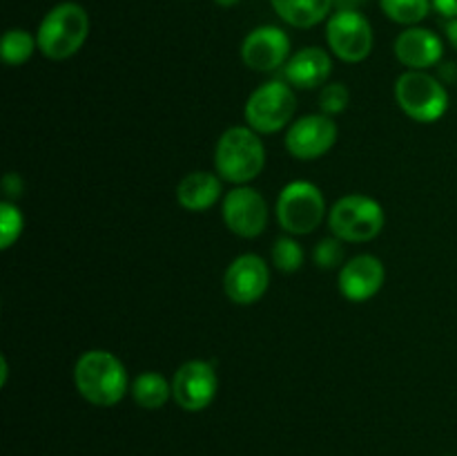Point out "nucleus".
Segmentation results:
<instances>
[{"mask_svg": "<svg viewBox=\"0 0 457 456\" xmlns=\"http://www.w3.org/2000/svg\"><path fill=\"white\" fill-rule=\"evenodd\" d=\"M74 384L89 405L114 407L129 392V376L119 356L107 349H89L76 360Z\"/></svg>", "mask_w": 457, "mask_h": 456, "instance_id": "1", "label": "nucleus"}, {"mask_svg": "<svg viewBox=\"0 0 457 456\" xmlns=\"http://www.w3.org/2000/svg\"><path fill=\"white\" fill-rule=\"evenodd\" d=\"M266 165V146L259 132L248 125H232L214 146V170L235 186H248Z\"/></svg>", "mask_w": 457, "mask_h": 456, "instance_id": "2", "label": "nucleus"}, {"mask_svg": "<svg viewBox=\"0 0 457 456\" xmlns=\"http://www.w3.org/2000/svg\"><path fill=\"white\" fill-rule=\"evenodd\" d=\"M89 13L79 3H61L40 21L36 40L38 52L49 61H67L85 45L89 36Z\"/></svg>", "mask_w": 457, "mask_h": 456, "instance_id": "3", "label": "nucleus"}, {"mask_svg": "<svg viewBox=\"0 0 457 456\" xmlns=\"http://www.w3.org/2000/svg\"><path fill=\"white\" fill-rule=\"evenodd\" d=\"M384 208L378 199L369 195H344L328 210V226L335 237L351 244H364V241L375 240L382 232Z\"/></svg>", "mask_w": 457, "mask_h": 456, "instance_id": "4", "label": "nucleus"}, {"mask_svg": "<svg viewBox=\"0 0 457 456\" xmlns=\"http://www.w3.org/2000/svg\"><path fill=\"white\" fill-rule=\"evenodd\" d=\"M395 101L409 119L418 123H436L449 110V92L437 76L409 70L397 79Z\"/></svg>", "mask_w": 457, "mask_h": 456, "instance_id": "5", "label": "nucleus"}, {"mask_svg": "<svg viewBox=\"0 0 457 456\" xmlns=\"http://www.w3.org/2000/svg\"><path fill=\"white\" fill-rule=\"evenodd\" d=\"M295 110H297V97L293 85L286 80H268L248 97L244 106V119L254 132L275 134L293 123Z\"/></svg>", "mask_w": 457, "mask_h": 456, "instance_id": "6", "label": "nucleus"}, {"mask_svg": "<svg viewBox=\"0 0 457 456\" xmlns=\"http://www.w3.org/2000/svg\"><path fill=\"white\" fill-rule=\"evenodd\" d=\"M277 219L288 235H311L326 217V199L312 182H290L277 197Z\"/></svg>", "mask_w": 457, "mask_h": 456, "instance_id": "7", "label": "nucleus"}, {"mask_svg": "<svg viewBox=\"0 0 457 456\" xmlns=\"http://www.w3.org/2000/svg\"><path fill=\"white\" fill-rule=\"evenodd\" d=\"M326 40L339 61L361 63L373 52L375 34L361 12H335L326 22Z\"/></svg>", "mask_w": 457, "mask_h": 456, "instance_id": "8", "label": "nucleus"}, {"mask_svg": "<svg viewBox=\"0 0 457 456\" xmlns=\"http://www.w3.org/2000/svg\"><path fill=\"white\" fill-rule=\"evenodd\" d=\"M337 123L333 116L317 112V114L299 116L288 125L286 132V150L299 161H315L333 150L337 143Z\"/></svg>", "mask_w": 457, "mask_h": 456, "instance_id": "9", "label": "nucleus"}, {"mask_svg": "<svg viewBox=\"0 0 457 456\" xmlns=\"http://www.w3.org/2000/svg\"><path fill=\"white\" fill-rule=\"evenodd\" d=\"M219 378L208 360H187L172 376V401L186 411H204L214 402Z\"/></svg>", "mask_w": 457, "mask_h": 456, "instance_id": "10", "label": "nucleus"}, {"mask_svg": "<svg viewBox=\"0 0 457 456\" xmlns=\"http://www.w3.org/2000/svg\"><path fill=\"white\" fill-rule=\"evenodd\" d=\"M221 213L228 231L235 232L237 237H244V240L262 235L268 226V219H270L268 201L263 199L262 192L250 186L232 188L223 197Z\"/></svg>", "mask_w": 457, "mask_h": 456, "instance_id": "11", "label": "nucleus"}, {"mask_svg": "<svg viewBox=\"0 0 457 456\" xmlns=\"http://www.w3.org/2000/svg\"><path fill=\"white\" fill-rule=\"evenodd\" d=\"M268 286H270V268L257 253H244L232 259L223 275V291L228 300L244 307L259 302L266 295Z\"/></svg>", "mask_w": 457, "mask_h": 456, "instance_id": "12", "label": "nucleus"}, {"mask_svg": "<svg viewBox=\"0 0 457 456\" xmlns=\"http://www.w3.org/2000/svg\"><path fill=\"white\" fill-rule=\"evenodd\" d=\"M290 58V36L281 27H254L241 43V61L254 72H275Z\"/></svg>", "mask_w": 457, "mask_h": 456, "instance_id": "13", "label": "nucleus"}, {"mask_svg": "<svg viewBox=\"0 0 457 456\" xmlns=\"http://www.w3.org/2000/svg\"><path fill=\"white\" fill-rule=\"evenodd\" d=\"M386 280L382 259L375 255H357L339 268V291L348 302H369L379 293Z\"/></svg>", "mask_w": 457, "mask_h": 456, "instance_id": "14", "label": "nucleus"}, {"mask_svg": "<svg viewBox=\"0 0 457 456\" xmlns=\"http://www.w3.org/2000/svg\"><path fill=\"white\" fill-rule=\"evenodd\" d=\"M395 56L409 70L427 72L445 56V43L427 27H406L395 38Z\"/></svg>", "mask_w": 457, "mask_h": 456, "instance_id": "15", "label": "nucleus"}, {"mask_svg": "<svg viewBox=\"0 0 457 456\" xmlns=\"http://www.w3.org/2000/svg\"><path fill=\"white\" fill-rule=\"evenodd\" d=\"M333 61L328 52L321 47H303L290 54L288 63L284 65V80L297 89H315L326 85Z\"/></svg>", "mask_w": 457, "mask_h": 456, "instance_id": "16", "label": "nucleus"}, {"mask_svg": "<svg viewBox=\"0 0 457 456\" xmlns=\"http://www.w3.org/2000/svg\"><path fill=\"white\" fill-rule=\"evenodd\" d=\"M223 179L208 170L187 173L177 186V201L190 213H205L221 199Z\"/></svg>", "mask_w": 457, "mask_h": 456, "instance_id": "17", "label": "nucleus"}, {"mask_svg": "<svg viewBox=\"0 0 457 456\" xmlns=\"http://www.w3.org/2000/svg\"><path fill=\"white\" fill-rule=\"evenodd\" d=\"M270 4L281 21L297 30L320 25L335 9V0H270Z\"/></svg>", "mask_w": 457, "mask_h": 456, "instance_id": "18", "label": "nucleus"}, {"mask_svg": "<svg viewBox=\"0 0 457 456\" xmlns=\"http://www.w3.org/2000/svg\"><path fill=\"white\" fill-rule=\"evenodd\" d=\"M129 392L134 402L143 410H161L172 398V383L156 371H143L134 378Z\"/></svg>", "mask_w": 457, "mask_h": 456, "instance_id": "19", "label": "nucleus"}, {"mask_svg": "<svg viewBox=\"0 0 457 456\" xmlns=\"http://www.w3.org/2000/svg\"><path fill=\"white\" fill-rule=\"evenodd\" d=\"M38 49V40L34 34L27 30H7L3 36V45H0V54L7 65L18 67L25 65L34 52Z\"/></svg>", "mask_w": 457, "mask_h": 456, "instance_id": "20", "label": "nucleus"}, {"mask_svg": "<svg viewBox=\"0 0 457 456\" xmlns=\"http://www.w3.org/2000/svg\"><path fill=\"white\" fill-rule=\"evenodd\" d=\"M379 7L386 13L388 21L415 27L428 16V12L433 9V0H379Z\"/></svg>", "mask_w": 457, "mask_h": 456, "instance_id": "21", "label": "nucleus"}, {"mask_svg": "<svg viewBox=\"0 0 457 456\" xmlns=\"http://www.w3.org/2000/svg\"><path fill=\"white\" fill-rule=\"evenodd\" d=\"M22 228H25V217L21 208L13 201H0V249H12L21 240Z\"/></svg>", "mask_w": 457, "mask_h": 456, "instance_id": "22", "label": "nucleus"}, {"mask_svg": "<svg viewBox=\"0 0 457 456\" xmlns=\"http://www.w3.org/2000/svg\"><path fill=\"white\" fill-rule=\"evenodd\" d=\"M272 264L281 273H295L303 264V249L295 237L284 235L272 246Z\"/></svg>", "mask_w": 457, "mask_h": 456, "instance_id": "23", "label": "nucleus"}, {"mask_svg": "<svg viewBox=\"0 0 457 456\" xmlns=\"http://www.w3.org/2000/svg\"><path fill=\"white\" fill-rule=\"evenodd\" d=\"M312 262H315L317 268H324V271H330V268H337L339 264L344 262V246L339 237H324L315 244L312 249Z\"/></svg>", "mask_w": 457, "mask_h": 456, "instance_id": "24", "label": "nucleus"}, {"mask_svg": "<svg viewBox=\"0 0 457 456\" xmlns=\"http://www.w3.org/2000/svg\"><path fill=\"white\" fill-rule=\"evenodd\" d=\"M351 103V92L344 83H326L320 92V110L324 114H342Z\"/></svg>", "mask_w": 457, "mask_h": 456, "instance_id": "25", "label": "nucleus"}, {"mask_svg": "<svg viewBox=\"0 0 457 456\" xmlns=\"http://www.w3.org/2000/svg\"><path fill=\"white\" fill-rule=\"evenodd\" d=\"M25 190V182H22L21 174L16 173H7L3 177V192H4V199L7 201H16L18 197L22 195Z\"/></svg>", "mask_w": 457, "mask_h": 456, "instance_id": "26", "label": "nucleus"}, {"mask_svg": "<svg viewBox=\"0 0 457 456\" xmlns=\"http://www.w3.org/2000/svg\"><path fill=\"white\" fill-rule=\"evenodd\" d=\"M433 9L449 21L457 18V0H433Z\"/></svg>", "mask_w": 457, "mask_h": 456, "instance_id": "27", "label": "nucleus"}, {"mask_svg": "<svg viewBox=\"0 0 457 456\" xmlns=\"http://www.w3.org/2000/svg\"><path fill=\"white\" fill-rule=\"evenodd\" d=\"M369 0H335V12H361Z\"/></svg>", "mask_w": 457, "mask_h": 456, "instance_id": "28", "label": "nucleus"}, {"mask_svg": "<svg viewBox=\"0 0 457 456\" xmlns=\"http://www.w3.org/2000/svg\"><path fill=\"white\" fill-rule=\"evenodd\" d=\"M445 34H446V40L451 43V47L457 49V18H449V21H446Z\"/></svg>", "mask_w": 457, "mask_h": 456, "instance_id": "29", "label": "nucleus"}, {"mask_svg": "<svg viewBox=\"0 0 457 456\" xmlns=\"http://www.w3.org/2000/svg\"><path fill=\"white\" fill-rule=\"evenodd\" d=\"M217 4H221V7H235V4H239L241 0H214Z\"/></svg>", "mask_w": 457, "mask_h": 456, "instance_id": "30", "label": "nucleus"}]
</instances>
